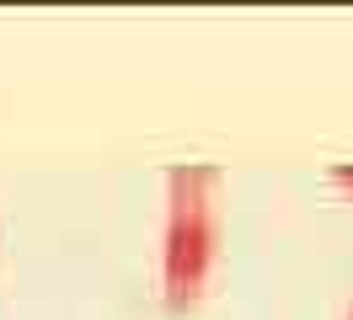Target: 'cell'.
Instances as JSON below:
<instances>
[{
	"mask_svg": "<svg viewBox=\"0 0 353 320\" xmlns=\"http://www.w3.org/2000/svg\"><path fill=\"white\" fill-rule=\"evenodd\" d=\"M172 213H166V246H161V283L172 299H193L220 251V171L214 166H176L166 176Z\"/></svg>",
	"mask_w": 353,
	"mask_h": 320,
	"instance_id": "1",
	"label": "cell"
},
{
	"mask_svg": "<svg viewBox=\"0 0 353 320\" xmlns=\"http://www.w3.org/2000/svg\"><path fill=\"white\" fill-rule=\"evenodd\" d=\"M332 176H337L343 187H353V160H343V166H332Z\"/></svg>",
	"mask_w": 353,
	"mask_h": 320,
	"instance_id": "2",
	"label": "cell"
},
{
	"mask_svg": "<svg viewBox=\"0 0 353 320\" xmlns=\"http://www.w3.org/2000/svg\"><path fill=\"white\" fill-rule=\"evenodd\" d=\"M348 320H353V310H348Z\"/></svg>",
	"mask_w": 353,
	"mask_h": 320,
	"instance_id": "3",
	"label": "cell"
}]
</instances>
